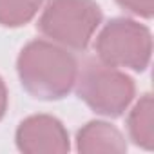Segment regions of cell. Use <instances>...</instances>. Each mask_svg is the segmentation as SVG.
Segmentation results:
<instances>
[{
	"label": "cell",
	"instance_id": "obj_10",
	"mask_svg": "<svg viewBox=\"0 0 154 154\" xmlns=\"http://www.w3.org/2000/svg\"><path fill=\"white\" fill-rule=\"evenodd\" d=\"M8 103H9V94H8V87H6V82L2 80L0 76V120L6 116V111H8Z\"/></svg>",
	"mask_w": 154,
	"mask_h": 154
},
{
	"label": "cell",
	"instance_id": "obj_2",
	"mask_svg": "<svg viewBox=\"0 0 154 154\" xmlns=\"http://www.w3.org/2000/svg\"><path fill=\"white\" fill-rule=\"evenodd\" d=\"M96 0H47L36 29L69 51H85L102 24Z\"/></svg>",
	"mask_w": 154,
	"mask_h": 154
},
{
	"label": "cell",
	"instance_id": "obj_8",
	"mask_svg": "<svg viewBox=\"0 0 154 154\" xmlns=\"http://www.w3.org/2000/svg\"><path fill=\"white\" fill-rule=\"evenodd\" d=\"M45 0H0V26L22 27L29 24Z\"/></svg>",
	"mask_w": 154,
	"mask_h": 154
},
{
	"label": "cell",
	"instance_id": "obj_1",
	"mask_svg": "<svg viewBox=\"0 0 154 154\" xmlns=\"http://www.w3.org/2000/svg\"><path fill=\"white\" fill-rule=\"evenodd\" d=\"M76 56L49 40H33L22 47L17 58V72L27 94L53 102L65 98L78 76Z\"/></svg>",
	"mask_w": 154,
	"mask_h": 154
},
{
	"label": "cell",
	"instance_id": "obj_5",
	"mask_svg": "<svg viewBox=\"0 0 154 154\" xmlns=\"http://www.w3.org/2000/svg\"><path fill=\"white\" fill-rule=\"evenodd\" d=\"M15 141L20 152L26 154H51L69 152L71 141L63 123L51 114H33L20 122Z\"/></svg>",
	"mask_w": 154,
	"mask_h": 154
},
{
	"label": "cell",
	"instance_id": "obj_6",
	"mask_svg": "<svg viewBox=\"0 0 154 154\" xmlns=\"http://www.w3.org/2000/svg\"><path fill=\"white\" fill-rule=\"evenodd\" d=\"M76 150L85 154H98V152H125L127 141L125 136L111 125L109 122L93 120L87 122L78 132H76Z\"/></svg>",
	"mask_w": 154,
	"mask_h": 154
},
{
	"label": "cell",
	"instance_id": "obj_4",
	"mask_svg": "<svg viewBox=\"0 0 154 154\" xmlns=\"http://www.w3.org/2000/svg\"><path fill=\"white\" fill-rule=\"evenodd\" d=\"M96 58L118 69L143 72L152 56V35L134 18H111L94 38Z\"/></svg>",
	"mask_w": 154,
	"mask_h": 154
},
{
	"label": "cell",
	"instance_id": "obj_9",
	"mask_svg": "<svg viewBox=\"0 0 154 154\" xmlns=\"http://www.w3.org/2000/svg\"><path fill=\"white\" fill-rule=\"evenodd\" d=\"M116 4L125 9L127 13L134 15V17H140V18H152V13H154V2L152 0H116Z\"/></svg>",
	"mask_w": 154,
	"mask_h": 154
},
{
	"label": "cell",
	"instance_id": "obj_3",
	"mask_svg": "<svg viewBox=\"0 0 154 154\" xmlns=\"http://www.w3.org/2000/svg\"><path fill=\"white\" fill-rule=\"evenodd\" d=\"M76 94L96 114L105 118L122 116L134 100L136 85L131 76L112 65L89 58L78 67Z\"/></svg>",
	"mask_w": 154,
	"mask_h": 154
},
{
	"label": "cell",
	"instance_id": "obj_7",
	"mask_svg": "<svg viewBox=\"0 0 154 154\" xmlns=\"http://www.w3.org/2000/svg\"><path fill=\"white\" fill-rule=\"evenodd\" d=\"M152 114H154V103H152V96L147 93L140 96V100L134 102V105L131 107L127 114V122H125L129 140L145 150H152L154 147Z\"/></svg>",
	"mask_w": 154,
	"mask_h": 154
}]
</instances>
